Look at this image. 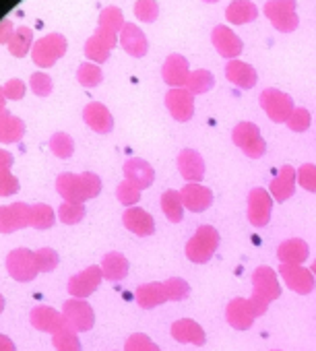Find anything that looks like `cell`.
Returning a JSON list of instances; mask_svg holds the SVG:
<instances>
[{
    "mask_svg": "<svg viewBox=\"0 0 316 351\" xmlns=\"http://www.w3.org/2000/svg\"><path fill=\"white\" fill-rule=\"evenodd\" d=\"M56 221V213L50 205H34L32 207V228L48 230Z\"/></svg>",
    "mask_w": 316,
    "mask_h": 351,
    "instance_id": "cell-33",
    "label": "cell"
},
{
    "mask_svg": "<svg viewBox=\"0 0 316 351\" xmlns=\"http://www.w3.org/2000/svg\"><path fill=\"white\" fill-rule=\"evenodd\" d=\"M5 310V300H3V295H0V312Z\"/></svg>",
    "mask_w": 316,
    "mask_h": 351,
    "instance_id": "cell-53",
    "label": "cell"
},
{
    "mask_svg": "<svg viewBox=\"0 0 316 351\" xmlns=\"http://www.w3.org/2000/svg\"><path fill=\"white\" fill-rule=\"evenodd\" d=\"M213 42H215V48L219 50L221 56H228V58H234L236 54H240L242 50V44L240 40L226 27H219L215 34H213Z\"/></svg>",
    "mask_w": 316,
    "mask_h": 351,
    "instance_id": "cell-30",
    "label": "cell"
},
{
    "mask_svg": "<svg viewBox=\"0 0 316 351\" xmlns=\"http://www.w3.org/2000/svg\"><path fill=\"white\" fill-rule=\"evenodd\" d=\"M62 316L66 318V324L75 330H89L95 322L93 308L85 300H69L62 306Z\"/></svg>",
    "mask_w": 316,
    "mask_h": 351,
    "instance_id": "cell-9",
    "label": "cell"
},
{
    "mask_svg": "<svg viewBox=\"0 0 316 351\" xmlns=\"http://www.w3.org/2000/svg\"><path fill=\"white\" fill-rule=\"evenodd\" d=\"M273 197L265 189H254L248 195V219L254 228H265L271 219Z\"/></svg>",
    "mask_w": 316,
    "mask_h": 351,
    "instance_id": "cell-10",
    "label": "cell"
},
{
    "mask_svg": "<svg viewBox=\"0 0 316 351\" xmlns=\"http://www.w3.org/2000/svg\"><path fill=\"white\" fill-rule=\"evenodd\" d=\"M124 178L126 182H130L132 186H136L138 191H145L153 184L155 180V171L153 167L145 161V159H128L124 163Z\"/></svg>",
    "mask_w": 316,
    "mask_h": 351,
    "instance_id": "cell-14",
    "label": "cell"
},
{
    "mask_svg": "<svg viewBox=\"0 0 316 351\" xmlns=\"http://www.w3.org/2000/svg\"><path fill=\"white\" fill-rule=\"evenodd\" d=\"M279 275L281 279L287 283V287L300 295H308L314 285H316V277L312 271L304 269L302 265H281L279 267Z\"/></svg>",
    "mask_w": 316,
    "mask_h": 351,
    "instance_id": "cell-8",
    "label": "cell"
},
{
    "mask_svg": "<svg viewBox=\"0 0 316 351\" xmlns=\"http://www.w3.org/2000/svg\"><path fill=\"white\" fill-rule=\"evenodd\" d=\"M5 97H7V95H5V89H0V110L5 108Z\"/></svg>",
    "mask_w": 316,
    "mask_h": 351,
    "instance_id": "cell-52",
    "label": "cell"
},
{
    "mask_svg": "<svg viewBox=\"0 0 316 351\" xmlns=\"http://www.w3.org/2000/svg\"><path fill=\"white\" fill-rule=\"evenodd\" d=\"M162 209L172 223H180L184 217V203L178 191H166L162 195Z\"/></svg>",
    "mask_w": 316,
    "mask_h": 351,
    "instance_id": "cell-31",
    "label": "cell"
},
{
    "mask_svg": "<svg viewBox=\"0 0 316 351\" xmlns=\"http://www.w3.org/2000/svg\"><path fill=\"white\" fill-rule=\"evenodd\" d=\"M178 169H180L184 180L195 182V184H199L205 178V161H203V157H201L199 151L184 149L178 155Z\"/></svg>",
    "mask_w": 316,
    "mask_h": 351,
    "instance_id": "cell-16",
    "label": "cell"
},
{
    "mask_svg": "<svg viewBox=\"0 0 316 351\" xmlns=\"http://www.w3.org/2000/svg\"><path fill=\"white\" fill-rule=\"evenodd\" d=\"M116 197H118V201L124 205V207H132V205H136L138 203V199H141V191L136 189V186H132L130 182H122L118 189H116Z\"/></svg>",
    "mask_w": 316,
    "mask_h": 351,
    "instance_id": "cell-42",
    "label": "cell"
},
{
    "mask_svg": "<svg viewBox=\"0 0 316 351\" xmlns=\"http://www.w3.org/2000/svg\"><path fill=\"white\" fill-rule=\"evenodd\" d=\"M166 293H168V302H180V300H186L189 293H191V285L180 279V277H172L168 279L166 283Z\"/></svg>",
    "mask_w": 316,
    "mask_h": 351,
    "instance_id": "cell-40",
    "label": "cell"
},
{
    "mask_svg": "<svg viewBox=\"0 0 316 351\" xmlns=\"http://www.w3.org/2000/svg\"><path fill=\"white\" fill-rule=\"evenodd\" d=\"M56 191L69 203H85V201L99 195L101 180H99L97 173H91V171H83L79 176L62 173L56 180Z\"/></svg>",
    "mask_w": 316,
    "mask_h": 351,
    "instance_id": "cell-1",
    "label": "cell"
},
{
    "mask_svg": "<svg viewBox=\"0 0 316 351\" xmlns=\"http://www.w3.org/2000/svg\"><path fill=\"white\" fill-rule=\"evenodd\" d=\"M122 46L132 56H143L147 52V40H145V36L141 32L134 29V25H126L124 36H122Z\"/></svg>",
    "mask_w": 316,
    "mask_h": 351,
    "instance_id": "cell-32",
    "label": "cell"
},
{
    "mask_svg": "<svg viewBox=\"0 0 316 351\" xmlns=\"http://www.w3.org/2000/svg\"><path fill=\"white\" fill-rule=\"evenodd\" d=\"M228 17L234 23H244V21H252L256 17V9L254 5L246 3V0H236V3L228 9Z\"/></svg>",
    "mask_w": 316,
    "mask_h": 351,
    "instance_id": "cell-38",
    "label": "cell"
},
{
    "mask_svg": "<svg viewBox=\"0 0 316 351\" xmlns=\"http://www.w3.org/2000/svg\"><path fill=\"white\" fill-rule=\"evenodd\" d=\"M122 221H124V228L130 230V232L136 234V236H151V234L155 232V221H153V217H151L145 209H141V207H130V209H126L124 215H122Z\"/></svg>",
    "mask_w": 316,
    "mask_h": 351,
    "instance_id": "cell-20",
    "label": "cell"
},
{
    "mask_svg": "<svg viewBox=\"0 0 316 351\" xmlns=\"http://www.w3.org/2000/svg\"><path fill=\"white\" fill-rule=\"evenodd\" d=\"M50 149H52V153H54L56 157L66 159V157L73 155L75 143H73V138H71L66 132H56V134L50 138Z\"/></svg>",
    "mask_w": 316,
    "mask_h": 351,
    "instance_id": "cell-39",
    "label": "cell"
},
{
    "mask_svg": "<svg viewBox=\"0 0 316 351\" xmlns=\"http://www.w3.org/2000/svg\"><path fill=\"white\" fill-rule=\"evenodd\" d=\"M66 50V42L64 38L60 36H50L46 40H42L38 46H36V52H34V58L40 66H50L54 64V60L58 56H62Z\"/></svg>",
    "mask_w": 316,
    "mask_h": 351,
    "instance_id": "cell-19",
    "label": "cell"
},
{
    "mask_svg": "<svg viewBox=\"0 0 316 351\" xmlns=\"http://www.w3.org/2000/svg\"><path fill=\"white\" fill-rule=\"evenodd\" d=\"M54 347L56 351H81V341L77 337V330L66 326L54 335Z\"/></svg>",
    "mask_w": 316,
    "mask_h": 351,
    "instance_id": "cell-34",
    "label": "cell"
},
{
    "mask_svg": "<svg viewBox=\"0 0 316 351\" xmlns=\"http://www.w3.org/2000/svg\"><path fill=\"white\" fill-rule=\"evenodd\" d=\"M136 304L145 310H151L155 306H160L164 302H168V293H166V285L164 283H145L141 287H136L134 291Z\"/></svg>",
    "mask_w": 316,
    "mask_h": 351,
    "instance_id": "cell-23",
    "label": "cell"
},
{
    "mask_svg": "<svg viewBox=\"0 0 316 351\" xmlns=\"http://www.w3.org/2000/svg\"><path fill=\"white\" fill-rule=\"evenodd\" d=\"M166 106L170 110V114L178 120V122H186L193 118L195 114V95L189 89H172L166 95Z\"/></svg>",
    "mask_w": 316,
    "mask_h": 351,
    "instance_id": "cell-12",
    "label": "cell"
},
{
    "mask_svg": "<svg viewBox=\"0 0 316 351\" xmlns=\"http://www.w3.org/2000/svg\"><path fill=\"white\" fill-rule=\"evenodd\" d=\"M114 46V40L112 38H104V36H95L93 40H89L87 44V56L91 60H97V62H104L108 58V52L112 50Z\"/></svg>",
    "mask_w": 316,
    "mask_h": 351,
    "instance_id": "cell-35",
    "label": "cell"
},
{
    "mask_svg": "<svg viewBox=\"0 0 316 351\" xmlns=\"http://www.w3.org/2000/svg\"><path fill=\"white\" fill-rule=\"evenodd\" d=\"M32 226V207L25 203H13L0 207V234H13Z\"/></svg>",
    "mask_w": 316,
    "mask_h": 351,
    "instance_id": "cell-7",
    "label": "cell"
},
{
    "mask_svg": "<svg viewBox=\"0 0 316 351\" xmlns=\"http://www.w3.org/2000/svg\"><path fill=\"white\" fill-rule=\"evenodd\" d=\"M23 93H25V85H23V81H19V79H13V81H9V83L5 85V95L11 97V99H21Z\"/></svg>",
    "mask_w": 316,
    "mask_h": 351,
    "instance_id": "cell-49",
    "label": "cell"
},
{
    "mask_svg": "<svg viewBox=\"0 0 316 351\" xmlns=\"http://www.w3.org/2000/svg\"><path fill=\"white\" fill-rule=\"evenodd\" d=\"M19 191V180L11 171H0V197H11Z\"/></svg>",
    "mask_w": 316,
    "mask_h": 351,
    "instance_id": "cell-47",
    "label": "cell"
},
{
    "mask_svg": "<svg viewBox=\"0 0 316 351\" xmlns=\"http://www.w3.org/2000/svg\"><path fill=\"white\" fill-rule=\"evenodd\" d=\"M83 118H85L87 126L99 134H108L114 128V118H112L110 110L101 104H89L83 112Z\"/></svg>",
    "mask_w": 316,
    "mask_h": 351,
    "instance_id": "cell-22",
    "label": "cell"
},
{
    "mask_svg": "<svg viewBox=\"0 0 316 351\" xmlns=\"http://www.w3.org/2000/svg\"><path fill=\"white\" fill-rule=\"evenodd\" d=\"M164 79H166V83L172 85L174 89L186 85L189 79H191L189 62H186L182 56H178V54L170 56L168 62H166V66H164Z\"/></svg>",
    "mask_w": 316,
    "mask_h": 351,
    "instance_id": "cell-25",
    "label": "cell"
},
{
    "mask_svg": "<svg viewBox=\"0 0 316 351\" xmlns=\"http://www.w3.org/2000/svg\"><path fill=\"white\" fill-rule=\"evenodd\" d=\"M213 85H215V79H213V75H211L209 71H195V73H191V79H189V83H186V87H189V91H191L193 95L205 93V91H209Z\"/></svg>",
    "mask_w": 316,
    "mask_h": 351,
    "instance_id": "cell-36",
    "label": "cell"
},
{
    "mask_svg": "<svg viewBox=\"0 0 316 351\" xmlns=\"http://www.w3.org/2000/svg\"><path fill=\"white\" fill-rule=\"evenodd\" d=\"M297 184L308 193H316V165L306 163L297 169Z\"/></svg>",
    "mask_w": 316,
    "mask_h": 351,
    "instance_id": "cell-43",
    "label": "cell"
},
{
    "mask_svg": "<svg viewBox=\"0 0 316 351\" xmlns=\"http://www.w3.org/2000/svg\"><path fill=\"white\" fill-rule=\"evenodd\" d=\"M260 106L273 122H287L293 112V101L289 95L277 89H267L260 95Z\"/></svg>",
    "mask_w": 316,
    "mask_h": 351,
    "instance_id": "cell-6",
    "label": "cell"
},
{
    "mask_svg": "<svg viewBox=\"0 0 316 351\" xmlns=\"http://www.w3.org/2000/svg\"><path fill=\"white\" fill-rule=\"evenodd\" d=\"M295 182H297V173L293 171V167L291 165H283L279 169V173L273 178L269 193H271V197L277 203H283V201H287L295 193Z\"/></svg>",
    "mask_w": 316,
    "mask_h": 351,
    "instance_id": "cell-18",
    "label": "cell"
},
{
    "mask_svg": "<svg viewBox=\"0 0 316 351\" xmlns=\"http://www.w3.org/2000/svg\"><path fill=\"white\" fill-rule=\"evenodd\" d=\"M124 351H162L157 347L147 335L143 332H134L126 339V345H124Z\"/></svg>",
    "mask_w": 316,
    "mask_h": 351,
    "instance_id": "cell-41",
    "label": "cell"
},
{
    "mask_svg": "<svg viewBox=\"0 0 316 351\" xmlns=\"http://www.w3.org/2000/svg\"><path fill=\"white\" fill-rule=\"evenodd\" d=\"M226 318L228 322L236 328V330H246L252 326L256 314L250 306V300H244V298H236L228 304V310H226Z\"/></svg>",
    "mask_w": 316,
    "mask_h": 351,
    "instance_id": "cell-15",
    "label": "cell"
},
{
    "mask_svg": "<svg viewBox=\"0 0 316 351\" xmlns=\"http://www.w3.org/2000/svg\"><path fill=\"white\" fill-rule=\"evenodd\" d=\"M285 124H287L289 130H293V132H304V130H308V126H310V114H308V110L295 108V110L291 112V116L287 118Z\"/></svg>",
    "mask_w": 316,
    "mask_h": 351,
    "instance_id": "cell-45",
    "label": "cell"
},
{
    "mask_svg": "<svg viewBox=\"0 0 316 351\" xmlns=\"http://www.w3.org/2000/svg\"><path fill=\"white\" fill-rule=\"evenodd\" d=\"M85 217V205L83 203H69L64 201L58 209V219L66 226H75Z\"/></svg>",
    "mask_w": 316,
    "mask_h": 351,
    "instance_id": "cell-37",
    "label": "cell"
},
{
    "mask_svg": "<svg viewBox=\"0 0 316 351\" xmlns=\"http://www.w3.org/2000/svg\"><path fill=\"white\" fill-rule=\"evenodd\" d=\"M283 5H285V0H279V3H269L267 5V15L277 25V29L291 32L297 25V17L293 13V5H289L287 9H283Z\"/></svg>",
    "mask_w": 316,
    "mask_h": 351,
    "instance_id": "cell-26",
    "label": "cell"
},
{
    "mask_svg": "<svg viewBox=\"0 0 316 351\" xmlns=\"http://www.w3.org/2000/svg\"><path fill=\"white\" fill-rule=\"evenodd\" d=\"M312 273H314V277H316V261L312 263Z\"/></svg>",
    "mask_w": 316,
    "mask_h": 351,
    "instance_id": "cell-54",
    "label": "cell"
},
{
    "mask_svg": "<svg viewBox=\"0 0 316 351\" xmlns=\"http://www.w3.org/2000/svg\"><path fill=\"white\" fill-rule=\"evenodd\" d=\"M36 263H38V269H40V271L50 273V271H54L56 265H58V254H56V250H52V248H40V250L36 252Z\"/></svg>",
    "mask_w": 316,
    "mask_h": 351,
    "instance_id": "cell-44",
    "label": "cell"
},
{
    "mask_svg": "<svg viewBox=\"0 0 316 351\" xmlns=\"http://www.w3.org/2000/svg\"><path fill=\"white\" fill-rule=\"evenodd\" d=\"M29 320H32V324L38 330L52 332V335H56L58 330H62V328L69 326L66 324V318L58 310H54L50 306H36L32 310V314H29Z\"/></svg>",
    "mask_w": 316,
    "mask_h": 351,
    "instance_id": "cell-13",
    "label": "cell"
},
{
    "mask_svg": "<svg viewBox=\"0 0 316 351\" xmlns=\"http://www.w3.org/2000/svg\"><path fill=\"white\" fill-rule=\"evenodd\" d=\"M219 246V234L215 228L211 226H201L197 230V234L189 240L186 244V258L197 263V265H203V263H209L215 254Z\"/></svg>",
    "mask_w": 316,
    "mask_h": 351,
    "instance_id": "cell-3",
    "label": "cell"
},
{
    "mask_svg": "<svg viewBox=\"0 0 316 351\" xmlns=\"http://www.w3.org/2000/svg\"><path fill=\"white\" fill-rule=\"evenodd\" d=\"M32 89H34V93L36 95H48L50 91H52V81H50V77L48 75H44V73H36L34 77H32Z\"/></svg>",
    "mask_w": 316,
    "mask_h": 351,
    "instance_id": "cell-48",
    "label": "cell"
},
{
    "mask_svg": "<svg viewBox=\"0 0 316 351\" xmlns=\"http://www.w3.org/2000/svg\"><path fill=\"white\" fill-rule=\"evenodd\" d=\"M77 79H79L81 85L93 87V85H97V83L101 81V71H99L97 66H93V64H83V66L79 69Z\"/></svg>",
    "mask_w": 316,
    "mask_h": 351,
    "instance_id": "cell-46",
    "label": "cell"
},
{
    "mask_svg": "<svg viewBox=\"0 0 316 351\" xmlns=\"http://www.w3.org/2000/svg\"><path fill=\"white\" fill-rule=\"evenodd\" d=\"M11 165H13V155L0 149V171H11Z\"/></svg>",
    "mask_w": 316,
    "mask_h": 351,
    "instance_id": "cell-50",
    "label": "cell"
},
{
    "mask_svg": "<svg viewBox=\"0 0 316 351\" xmlns=\"http://www.w3.org/2000/svg\"><path fill=\"white\" fill-rule=\"evenodd\" d=\"M25 132V126L19 118L0 110V143H17Z\"/></svg>",
    "mask_w": 316,
    "mask_h": 351,
    "instance_id": "cell-29",
    "label": "cell"
},
{
    "mask_svg": "<svg viewBox=\"0 0 316 351\" xmlns=\"http://www.w3.org/2000/svg\"><path fill=\"white\" fill-rule=\"evenodd\" d=\"M101 279H104L101 267H87L85 271L69 279V293L77 300H85L99 287Z\"/></svg>",
    "mask_w": 316,
    "mask_h": 351,
    "instance_id": "cell-11",
    "label": "cell"
},
{
    "mask_svg": "<svg viewBox=\"0 0 316 351\" xmlns=\"http://www.w3.org/2000/svg\"><path fill=\"white\" fill-rule=\"evenodd\" d=\"M7 269L11 277L21 283L36 279V275L40 273L38 263H36V252H29L25 248H17L7 256Z\"/></svg>",
    "mask_w": 316,
    "mask_h": 351,
    "instance_id": "cell-5",
    "label": "cell"
},
{
    "mask_svg": "<svg viewBox=\"0 0 316 351\" xmlns=\"http://www.w3.org/2000/svg\"><path fill=\"white\" fill-rule=\"evenodd\" d=\"M252 287H254V291L248 298L250 306L256 316H263L267 312L269 304L281 295V285H279L275 271L271 267H258L252 273Z\"/></svg>",
    "mask_w": 316,
    "mask_h": 351,
    "instance_id": "cell-2",
    "label": "cell"
},
{
    "mask_svg": "<svg viewBox=\"0 0 316 351\" xmlns=\"http://www.w3.org/2000/svg\"><path fill=\"white\" fill-rule=\"evenodd\" d=\"M180 195H182L184 207L191 209L193 213H201V211H205V209H209L213 205V193L203 184L191 182L180 191Z\"/></svg>",
    "mask_w": 316,
    "mask_h": 351,
    "instance_id": "cell-17",
    "label": "cell"
},
{
    "mask_svg": "<svg viewBox=\"0 0 316 351\" xmlns=\"http://www.w3.org/2000/svg\"><path fill=\"white\" fill-rule=\"evenodd\" d=\"M101 273L110 281H122L128 275V261L120 252H110L101 261Z\"/></svg>",
    "mask_w": 316,
    "mask_h": 351,
    "instance_id": "cell-28",
    "label": "cell"
},
{
    "mask_svg": "<svg viewBox=\"0 0 316 351\" xmlns=\"http://www.w3.org/2000/svg\"><path fill=\"white\" fill-rule=\"evenodd\" d=\"M226 75H228V79H230L234 85H238V87H242V89H250V87H254V83H256V73H254V69H252L250 64L240 62V60H232V62L226 66Z\"/></svg>",
    "mask_w": 316,
    "mask_h": 351,
    "instance_id": "cell-27",
    "label": "cell"
},
{
    "mask_svg": "<svg viewBox=\"0 0 316 351\" xmlns=\"http://www.w3.org/2000/svg\"><path fill=\"white\" fill-rule=\"evenodd\" d=\"M172 337H174L178 343H193V345H205V341H207L203 326L197 324V322L191 320V318L176 320V322L172 324Z\"/></svg>",
    "mask_w": 316,
    "mask_h": 351,
    "instance_id": "cell-21",
    "label": "cell"
},
{
    "mask_svg": "<svg viewBox=\"0 0 316 351\" xmlns=\"http://www.w3.org/2000/svg\"><path fill=\"white\" fill-rule=\"evenodd\" d=\"M209 3H215V0H209Z\"/></svg>",
    "mask_w": 316,
    "mask_h": 351,
    "instance_id": "cell-55",
    "label": "cell"
},
{
    "mask_svg": "<svg viewBox=\"0 0 316 351\" xmlns=\"http://www.w3.org/2000/svg\"><path fill=\"white\" fill-rule=\"evenodd\" d=\"M310 254V248L304 240H285L279 244L277 248V256L281 261V265H302Z\"/></svg>",
    "mask_w": 316,
    "mask_h": 351,
    "instance_id": "cell-24",
    "label": "cell"
},
{
    "mask_svg": "<svg viewBox=\"0 0 316 351\" xmlns=\"http://www.w3.org/2000/svg\"><path fill=\"white\" fill-rule=\"evenodd\" d=\"M0 351H17L15 343L7 335H0Z\"/></svg>",
    "mask_w": 316,
    "mask_h": 351,
    "instance_id": "cell-51",
    "label": "cell"
},
{
    "mask_svg": "<svg viewBox=\"0 0 316 351\" xmlns=\"http://www.w3.org/2000/svg\"><path fill=\"white\" fill-rule=\"evenodd\" d=\"M234 143L236 147L242 149V153L250 159H258L265 155L267 151V145H265V138L260 136V130L256 124L252 122H242L234 128Z\"/></svg>",
    "mask_w": 316,
    "mask_h": 351,
    "instance_id": "cell-4",
    "label": "cell"
}]
</instances>
